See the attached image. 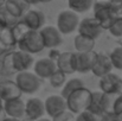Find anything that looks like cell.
I'll return each instance as SVG.
<instances>
[{"mask_svg": "<svg viewBox=\"0 0 122 121\" xmlns=\"http://www.w3.org/2000/svg\"><path fill=\"white\" fill-rule=\"evenodd\" d=\"M94 18L100 23L103 30H108L110 25L122 19V2L120 0H114L110 4H96L94 2Z\"/></svg>", "mask_w": 122, "mask_h": 121, "instance_id": "1", "label": "cell"}, {"mask_svg": "<svg viewBox=\"0 0 122 121\" xmlns=\"http://www.w3.org/2000/svg\"><path fill=\"white\" fill-rule=\"evenodd\" d=\"M4 113L7 118L23 120L25 118V102L21 99H15L4 102Z\"/></svg>", "mask_w": 122, "mask_h": 121, "instance_id": "16", "label": "cell"}, {"mask_svg": "<svg viewBox=\"0 0 122 121\" xmlns=\"http://www.w3.org/2000/svg\"><path fill=\"white\" fill-rule=\"evenodd\" d=\"M37 121H52L51 119H47V118H41V119H39V120Z\"/></svg>", "mask_w": 122, "mask_h": 121, "instance_id": "35", "label": "cell"}, {"mask_svg": "<svg viewBox=\"0 0 122 121\" xmlns=\"http://www.w3.org/2000/svg\"><path fill=\"white\" fill-rule=\"evenodd\" d=\"M45 105V113L50 118H55L56 115L68 110L66 100L61 95H50L44 101Z\"/></svg>", "mask_w": 122, "mask_h": 121, "instance_id": "13", "label": "cell"}, {"mask_svg": "<svg viewBox=\"0 0 122 121\" xmlns=\"http://www.w3.org/2000/svg\"><path fill=\"white\" fill-rule=\"evenodd\" d=\"M120 1H121V2H122V0H120Z\"/></svg>", "mask_w": 122, "mask_h": 121, "instance_id": "43", "label": "cell"}, {"mask_svg": "<svg viewBox=\"0 0 122 121\" xmlns=\"http://www.w3.org/2000/svg\"><path fill=\"white\" fill-rule=\"evenodd\" d=\"M2 121H23V120H18V119H12V118H7V116H6V118H5V119H4Z\"/></svg>", "mask_w": 122, "mask_h": 121, "instance_id": "33", "label": "cell"}, {"mask_svg": "<svg viewBox=\"0 0 122 121\" xmlns=\"http://www.w3.org/2000/svg\"><path fill=\"white\" fill-rule=\"evenodd\" d=\"M112 112L120 119V116L122 115V94H119V96L114 100L113 107H112Z\"/></svg>", "mask_w": 122, "mask_h": 121, "instance_id": "30", "label": "cell"}, {"mask_svg": "<svg viewBox=\"0 0 122 121\" xmlns=\"http://www.w3.org/2000/svg\"><path fill=\"white\" fill-rule=\"evenodd\" d=\"M98 87H100L102 93L108 94L110 96L120 94L122 90V79L117 74L110 73V74L100 79Z\"/></svg>", "mask_w": 122, "mask_h": 121, "instance_id": "9", "label": "cell"}, {"mask_svg": "<svg viewBox=\"0 0 122 121\" xmlns=\"http://www.w3.org/2000/svg\"><path fill=\"white\" fill-rule=\"evenodd\" d=\"M68 5L71 11L78 14L88 12L94 6V0H68Z\"/></svg>", "mask_w": 122, "mask_h": 121, "instance_id": "24", "label": "cell"}, {"mask_svg": "<svg viewBox=\"0 0 122 121\" xmlns=\"http://www.w3.org/2000/svg\"><path fill=\"white\" fill-rule=\"evenodd\" d=\"M90 99H91V91L86 89L85 87L75 90L65 99L68 110L75 115L86 110L90 103Z\"/></svg>", "mask_w": 122, "mask_h": 121, "instance_id": "3", "label": "cell"}, {"mask_svg": "<svg viewBox=\"0 0 122 121\" xmlns=\"http://www.w3.org/2000/svg\"><path fill=\"white\" fill-rule=\"evenodd\" d=\"M0 1H1V2H5V1H6V0H0Z\"/></svg>", "mask_w": 122, "mask_h": 121, "instance_id": "40", "label": "cell"}, {"mask_svg": "<svg viewBox=\"0 0 122 121\" xmlns=\"http://www.w3.org/2000/svg\"><path fill=\"white\" fill-rule=\"evenodd\" d=\"M56 65H57V69L59 71L64 73L65 75H70V74L76 73L75 52H71V51L61 52L56 59Z\"/></svg>", "mask_w": 122, "mask_h": 121, "instance_id": "17", "label": "cell"}, {"mask_svg": "<svg viewBox=\"0 0 122 121\" xmlns=\"http://www.w3.org/2000/svg\"><path fill=\"white\" fill-rule=\"evenodd\" d=\"M17 45L20 51L27 52L30 55L39 53L45 47L43 44L41 32L39 31H33V30H27L17 42Z\"/></svg>", "mask_w": 122, "mask_h": 121, "instance_id": "4", "label": "cell"}, {"mask_svg": "<svg viewBox=\"0 0 122 121\" xmlns=\"http://www.w3.org/2000/svg\"><path fill=\"white\" fill-rule=\"evenodd\" d=\"M83 87H84V82L81 79H71V80L66 81L65 84L63 85L62 91H61V96L66 99L71 93H74L75 90H77L80 88H83Z\"/></svg>", "mask_w": 122, "mask_h": 121, "instance_id": "25", "label": "cell"}, {"mask_svg": "<svg viewBox=\"0 0 122 121\" xmlns=\"http://www.w3.org/2000/svg\"><path fill=\"white\" fill-rule=\"evenodd\" d=\"M108 56L113 64V68L122 71V46H116L115 49H113Z\"/></svg>", "mask_w": 122, "mask_h": 121, "instance_id": "26", "label": "cell"}, {"mask_svg": "<svg viewBox=\"0 0 122 121\" xmlns=\"http://www.w3.org/2000/svg\"><path fill=\"white\" fill-rule=\"evenodd\" d=\"M33 70H35L36 76L39 77L41 80H49L57 70V65L53 59L45 57V58H41L35 62Z\"/></svg>", "mask_w": 122, "mask_h": 121, "instance_id": "15", "label": "cell"}, {"mask_svg": "<svg viewBox=\"0 0 122 121\" xmlns=\"http://www.w3.org/2000/svg\"><path fill=\"white\" fill-rule=\"evenodd\" d=\"M52 0H38V2H50Z\"/></svg>", "mask_w": 122, "mask_h": 121, "instance_id": "36", "label": "cell"}, {"mask_svg": "<svg viewBox=\"0 0 122 121\" xmlns=\"http://www.w3.org/2000/svg\"><path fill=\"white\" fill-rule=\"evenodd\" d=\"M14 82L20 89L21 94H27V95L36 94L41 85V79L37 77L35 73H30V71L18 73L15 75Z\"/></svg>", "mask_w": 122, "mask_h": 121, "instance_id": "5", "label": "cell"}, {"mask_svg": "<svg viewBox=\"0 0 122 121\" xmlns=\"http://www.w3.org/2000/svg\"><path fill=\"white\" fill-rule=\"evenodd\" d=\"M21 97V91L15 84L14 81L11 80H2L0 81V99L6 102Z\"/></svg>", "mask_w": 122, "mask_h": 121, "instance_id": "18", "label": "cell"}, {"mask_svg": "<svg viewBox=\"0 0 122 121\" xmlns=\"http://www.w3.org/2000/svg\"><path fill=\"white\" fill-rule=\"evenodd\" d=\"M113 102L114 101H112L110 95L104 94L102 91H94V93H91L90 103H89V107L86 110L102 116V115L112 112Z\"/></svg>", "mask_w": 122, "mask_h": 121, "instance_id": "6", "label": "cell"}, {"mask_svg": "<svg viewBox=\"0 0 122 121\" xmlns=\"http://www.w3.org/2000/svg\"><path fill=\"white\" fill-rule=\"evenodd\" d=\"M14 45H17V40L13 35L12 27L11 29H2L0 31V46L6 51L11 47H13Z\"/></svg>", "mask_w": 122, "mask_h": 121, "instance_id": "22", "label": "cell"}, {"mask_svg": "<svg viewBox=\"0 0 122 121\" xmlns=\"http://www.w3.org/2000/svg\"><path fill=\"white\" fill-rule=\"evenodd\" d=\"M4 52H5V50H4V49H2V47L0 46V56H1V55H2Z\"/></svg>", "mask_w": 122, "mask_h": 121, "instance_id": "38", "label": "cell"}, {"mask_svg": "<svg viewBox=\"0 0 122 121\" xmlns=\"http://www.w3.org/2000/svg\"><path fill=\"white\" fill-rule=\"evenodd\" d=\"M74 46L76 49V52H90L94 51L95 47V40L90 39L88 37H84L81 35H77L74 39Z\"/></svg>", "mask_w": 122, "mask_h": 121, "instance_id": "21", "label": "cell"}, {"mask_svg": "<svg viewBox=\"0 0 122 121\" xmlns=\"http://www.w3.org/2000/svg\"><path fill=\"white\" fill-rule=\"evenodd\" d=\"M113 70V64L110 62V58L106 53H97L96 62L91 69V73L96 77H103L108 74H110Z\"/></svg>", "mask_w": 122, "mask_h": 121, "instance_id": "19", "label": "cell"}, {"mask_svg": "<svg viewBox=\"0 0 122 121\" xmlns=\"http://www.w3.org/2000/svg\"><path fill=\"white\" fill-rule=\"evenodd\" d=\"M35 64V58L32 55L24 51H13L4 57L2 65L7 73H23L29 71Z\"/></svg>", "mask_w": 122, "mask_h": 121, "instance_id": "2", "label": "cell"}, {"mask_svg": "<svg viewBox=\"0 0 122 121\" xmlns=\"http://www.w3.org/2000/svg\"><path fill=\"white\" fill-rule=\"evenodd\" d=\"M109 121H122V120H120L119 118H114V119H110Z\"/></svg>", "mask_w": 122, "mask_h": 121, "instance_id": "37", "label": "cell"}, {"mask_svg": "<svg viewBox=\"0 0 122 121\" xmlns=\"http://www.w3.org/2000/svg\"><path fill=\"white\" fill-rule=\"evenodd\" d=\"M75 118H76L75 114H72L69 110H65V112L56 115L55 118H52V121H75Z\"/></svg>", "mask_w": 122, "mask_h": 121, "instance_id": "31", "label": "cell"}, {"mask_svg": "<svg viewBox=\"0 0 122 121\" xmlns=\"http://www.w3.org/2000/svg\"><path fill=\"white\" fill-rule=\"evenodd\" d=\"M20 20L17 19L15 17H13L7 10L6 7L4 6V4L0 6V25L2 27H6V29H11L13 26H15Z\"/></svg>", "mask_w": 122, "mask_h": 121, "instance_id": "23", "label": "cell"}, {"mask_svg": "<svg viewBox=\"0 0 122 121\" xmlns=\"http://www.w3.org/2000/svg\"><path fill=\"white\" fill-rule=\"evenodd\" d=\"M80 17L71 10H64L59 12L57 17V29L62 35H70L75 32L80 24Z\"/></svg>", "mask_w": 122, "mask_h": 121, "instance_id": "7", "label": "cell"}, {"mask_svg": "<svg viewBox=\"0 0 122 121\" xmlns=\"http://www.w3.org/2000/svg\"><path fill=\"white\" fill-rule=\"evenodd\" d=\"M108 31L110 32L112 36H114L116 38H122V19L115 20L110 25V27L108 29Z\"/></svg>", "mask_w": 122, "mask_h": 121, "instance_id": "29", "label": "cell"}, {"mask_svg": "<svg viewBox=\"0 0 122 121\" xmlns=\"http://www.w3.org/2000/svg\"><path fill=\"white\" fill-rule=\"evenodd\" d=\"M4 112V101L0 99V114Z\"/></svg>", "mask_w": 122, "mask_h": 121, "instance_id": "32", "label": "cell"}, {"mask_svg": "<svg viewBox=\"0 0 122 121\" xmlns=\"http://www.w3.org/2000/svg\"><path fill=\"white\" fill-rule=\"evenodd\" d=\"M121 79H122V77H121Z\"/></svg>", "mask_w": 122, "mask_h": 121, "instance_id": "44", "label": "cell"}, {"mask_svg": "<svg viewBox=\"0 0 122 121\" xmlns=\"http://www.w3.org/2000/svg\"><path fill=\"white\" fill-rule=\"evenodd\" d=\"M45 115V105L39 97H31L25 102V116L30 121H37Z\"/></svg>", "mask_w": 122, "mask_h": 121, "instance_id": "14", "label": "cell"}, {"mask_svg": "<svg viewBox=\"0 0 122 121\" xmlns=\"http://www.w3.org/2000/svg\"><path fill=\"white\" fill-rule=\"evenodd\" d=\"M6 10L17 19H21L23 16L30 10L31 5L26 0H6L4 2Z\"/></svg>", "mask_w": 122, "mask_h": 121, "instance_id": "20", "label": "cell"}, {"mask_svg": "<svg viewBox=\"0 0 122 121\" xmlns=\"http://www.w3.org/2000/svg\"><path fill=\"white\" fill-rule=\"evenodd\" d=\"M97 58V52L90 51V52H75V68L76 73L86 74L91 71L95 62Z\"/></svg>", "mask_w": 122, "mask_h": 121, "instance_id": "11", "label": "cell"}, {"mask_svg": "<svg viewBox=\"0 0 122 121\" xmlns=\"http://www.w3.org/2000/svg\"><path fill=\"white\" fill-rule=\"evenodd\" d=\"M102 120V116L101 115H97L95 113H91L89 110H84L80 114L76 115L75 121H101Z\"/></svg>", "mask_w": 122, "mask_h": 121, "instance_id": "28", "label": "cell"}, {"mask_svg": "<svg viewBox=\"0 0 122 121\" xmlns=\"http://www.w3.org/2000/svg\"><path fill=\"white\" fill-rule=\"evenodd\" d=\"M2 4H4V2H1V1H0V6H1V5H2Z\"/></svg>", "mask_w": 122, "mask_h": 121, "instance_id": "41", "label": "cell"}, {"mask_svg": "<svg viewBox=\"0 0 122 121\" xmlns=\"http://www.w3.org/2000/svg\"><path fill=\"white\" fill-rule=\"evenodd\" d=\"M45 14L39 10L30 8L20 19V21L29 29L33 31H39L45 26Z\"/></svg>", "mask_w": 122, "mask_h": 121, "instance_id": "10", "label": "cell"}, {"mask_svg": "<svg viewBox=\"0 0 122 121\" xmlns=\"http://www.w3.org/2000/svg\"><path fill=\"white\" fill-rule=\"evenodd\" d=\"M2 29H5V27H2V26H1V25H0V31H1V30H2Z\"/></svg>", "mask_w": 122, "mask_h": 121, "instance_id": "39", "label": "cell"}, {"mask_svg": "<svg viewBox=\"0 0 122 121\" xmlns=\"http://www.w3.org/2000/svg\"><path fill=\"white\" fill-rule=\"evenodd\" d=\"M43 39L44 47H49V49H56L57 46H59L63 42V35L58 31L57 27L52 26V25H47L44 26L43 29L39 30Z\"/></svg>", "mask_w": 122, "mask_h": 121, "instance_id": "12", "label": "cell"}, {"mask_svg": "<svg viewBox=\"0 0 122 121\" xmlns=\"http://www.w3.org/2000/svg\"><path fill=\"white\" fill-rule=\"evenodd\" d=\"M5 118H6V114H5V113L2 112V113L0 114V121H2L4 119H5Z\"/></svg>", "mask_w": 122, "mask_h": 121, "instance_id": "34", "label": "cell"}, {"mask_svg": "<svg viewBox=\"0 0 122 121\" xmlns=\"http://www.w3.org/2000/svg\"><path fill=\"white\" fill-rule=\"evenodd\" d=\"M77 30H78V35L88 37V38L94 40L97 39L103 32L102 26L100 25V23L94 17L82 19L80 21V24H78Z\"/></svg>", "mask_w": 122, "mask_h": 121, "instance_id": "8", "label": "cell"}, {"mask_svg": "<svg viewBox=\"0 0 122 121\" xmlns=\"http://www.w3.org/2000/svg\"><path fill=\"white\" fill-rule=\"evenodd\" d=\"M50 80V83L53 88H63V85L65 84L66 82V75L62 71H59L58 69L55 71V74L49 79Z\"/></svg>", "mask_w": 122, "mask_h": 121, "instance_id": "27", "label": "cell"}, {"mask_svg": "<svg viewBox=\"0 0 122 121\" xmlns=\"http://www.w3.org/2000/svg\"><path fill=\"white\" fill-rule=\"evenodd\" d=\"M120 120H122V115H121V116H120Z\"/></svg>", "mask_w": 122, "mask_h": 121, "instance_id": "42", "label": "cell"}]
</instances>
